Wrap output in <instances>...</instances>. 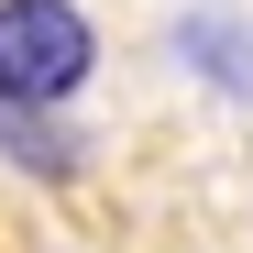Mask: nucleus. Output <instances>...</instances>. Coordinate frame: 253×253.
<instances>
[{
	"label": "nucleus",
	"instance_id": "obj_1",
	"mask_svg": "<svg viewBox=\"0 0 253 253\" xmlns=\"http://www.w3.org/2000/svg\"><path fill=\"white\" fill-rule=\"evenodd\" d=\"M99 33L77 0H0V110H55L88 88Z\"/></svg>",
	"mask_w": 253,
	"mask_h": 253
},
{
	"label": "nucleus",
	"instance_id": "obj_2",
	"mask_svg": "<svg viewBox=\"0 0 253 253\" xmlns=\"http://www.w3.org/2000/svg\"><path fill=\"white\" fill-rule=\"evenodd\" d=\"M0 143H11V165H33V176H77V143L55 132V110H0Z\"/></svg>",
	"mask_w": 253,
	"mask_h": 253
}]
</instances>
